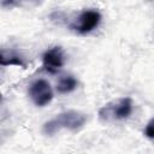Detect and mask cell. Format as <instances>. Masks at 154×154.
Listing matches in <instances>:
<instances>
[{"instance_id":"cell-1","label":"cell","mask_w":154,"mask_h":154,"mask_svg":"<svg viewBox=\"0 0 154 154\" xmlns=\"http://www.w3.org/2000/svg\"><path fill=\"white\" fill-rule=\"evenodd\" d=\"M87 122V116L78 111H65L53 119L43 124V132L48 136L54 135L55 132L66 129L70 131H77L84 126Z\"/></svg>"},{"instance_id":"cell-2","label":"cell","mask_w":154,"mask_h":154,"mask_svg":"<svg viewBox=\"0 0 154 154\" xmlns=\"http://www.w3.org/2000/svg\"><path fill=\"white\" fill-rule=\"evenodd\" d=\"M132 100L130 97H118L103 105L99 109V119L103 123H113L126 119L132 113Z\"/></svg>"},{"instance_id":"cell-3","label":"cell","mask_w":154,"mask_h":154,"mask_svg":"<svg viewBox=\"0 0 154 154\" xmlns=\"http://www.w3.org/2000/svg\"><path fill=\"white\" fill-rule=\"evenodd\" d=\"M101 22V14L96 10H83L76 20L70 24V28L78 34H88L93 31Z\"/></svg>"},{"instance_id":"cell-4","label":"cell","mask_w":154,"mask_h":154,"mask_svg":"<svg viewBox=\"0 0 154 154\" xmlns=\"http://www.w3.org/2000/svg\"><path fill=\"white\" fill-rule=\"evenodd\" d=\"M29 96L36 106L43 107L53 100V90L47 81L37 79L31 83L29 88Z\"/></svg>"},{"instance_id":"cell-5","label":"cell","mask_w":154,"mask_h":154,"mask_svg":"<svg viewBox=\"0 0 154 154\" xmlns=\"http://www.w3.org/2000/svg\"><path fill=\"white\" fill-rule=\"evenodd\" d=\"M65 64V55L61 47H52L42 55V66L48 73H57Z\"/></svg>"},{"instance_id":"cell-6","label":"cell","mask_w":154,"mask_h":154,"mask_svg":"<svg viewBox=\"0 0 154 154\" xmlns=\"http://www.w3.org/2000/svg\"><path fill=\"white\" fill-rule=\"evenodd\" d=\"M0 66H19L25 69V58L13 49H0Z\"/></svg>"},{"instance_id":"cell-7","label":"cell","mask_w":154,"mask_h":154,"mask_svg":"<svg viewBox=\"0 0 154 154\" xmlns=\"http://www.w3.org/2000/svg\"><path fill=\"white\" fill-rule=\"evenodd\" d=\"M77 84H78V82L73 76H71V75L64 76L59 79V82L57 84V90L60 94H67V93L73 91L77 88Z\"/></svg>"},{"instance_id":"cell-8","label":"cell","mask_w":154,"mask_h":154,"mask_svg":"<svg viewBox=\"0 0 154 154\" xmlns=\"http://www.w3.org/2000/svg\"><path fill=\"white\" fill-rule=\"evenodd\" d=\"M43 0H0V7L14 8V7H32L37 6Z\"/></svg>"},{"instance_id":"cell-9","label":"cell","mask_w":154,"mask_h":154,"mask_svg":"<svg viewBox=\"0 0 154 154\" xmlns=\"http://www.w3.org/2000/svg\"><path fill=\"white\" fill-rule=\"evenodd\" d=\"M153 124H154V119H150L148 122V124L146 125V129H144V135L150 140L154 138V125Z\"/></svg>"},{"instance_id":"cell-10","label":"cell","mask_w":154,"mask_h":154,"mask_svg":"<svg viewBox=\"0 0 154 154\" xmlns=\"http://www.w3.org/2000/svg\"><path fill=\"white\" fill-rule=\"evenodd\" d=\"M0 100H1V91H0Z\"/></svg>"}]
</instances>
